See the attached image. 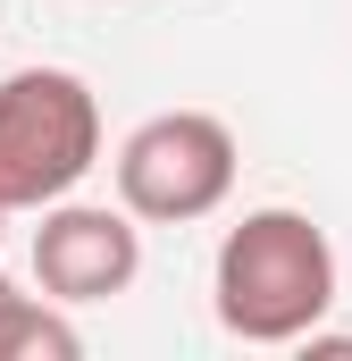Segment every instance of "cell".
Returning <instances> with one entry per match:
<instances>
[{
    "label": "cell",
    "instance_id": "7",
    "mask_svg": "<svg viewBox=\"0 0 352 361\" xmlns=\"http://www.w3.org/2000/svg\"><path fill=\"white\" fill-rule=\"evenodd\" d=\"M0 219H8V210H0Z\"/></svg>",
    "mask_w": 352,
    "mask_h": 361
},
{
    "label": "cell",
    "instance_id": "6",
    "mask_svg": "<svg viewBox=\"0 0 352 361\" xmlns=\"http://www.w3.org/2000/svg\"><path fill=\"white\" fill-rule=\"evenodd\" d=\"M0 294H8V269H0Z\"/></svg>",
    "mask_w": 352,
    "mask_h": 361
},
{
    "label": "cell",
    "instance_id": "3",
    "mask_svg": "<svg viewBox=\"0 0 352 361\" xmlns=\"http://www.w3.org/2000/svg\"><path fill=\"white\" fill-rule=\"evenodd\" d=\"M118 210L151 227H193L235 193V135L210 109H160L118 143Z\"/></svg>",
    "mask_w": 352,
    "mask_h": 361
},
{
    "label": "cell",
    "instance_id": "2",
    "mask_svg": "<svg viewBox=\"0 0 352 361\" xmlns=\"http://www.w3.org/2000/svg\"><path fill=\"white\" fill-rule=\"evenodd\" d=\"M101 160V101L76 68L0 76V210H42L76 193Z\"/></svg>",
    "mask_w": 352,
    "mask_h": 361
},
{
    "label": "cell",
    "instance_id": "4",
    "mask_svg": "<svg viewBox=\"0 0 352 361\" xmlns=\"http://www.w3.org/2000/svg\"><path fill=\"white\" fill-rule=\"evenodd\" d=\"M143 277V227L134 210H109V202H42V227H34V286L59 302V311H84L109 302Z\"/></svg>",
    "mask_w": 352,
    "mask_h": 361
},
{
    "label": "cell",
    "instance_id": "5",
    "mask_svg": "<svg viewBox=\"0 0 352 361\" xmlns=\"http://www.w3.org/2000/svg\"><path fill=\"white\" fill-rule=\"evenodd\" d=\"M84 353V336H76V319L51 302V294H0V361H76Z\"/></svg>",
    "mask_w": 352,
    "mask_h": 361
},
{
    "label": "cell",
    "instance_id": "1",
    "mask_svg": "<svg viewBox=\"0 0 352 361\" xmlns=\"http://www.w3.org/2000/svg\"><path fill=\"white\" fill-rule=\"evenodd\" d=\"M210 294H218V328L244 336V345H302L327 302H336V244L310 210H244L218 244V269H210Z\"/></svg>",
    "mask_w": 352,
    "mask_h": 361
}]
</instances>
